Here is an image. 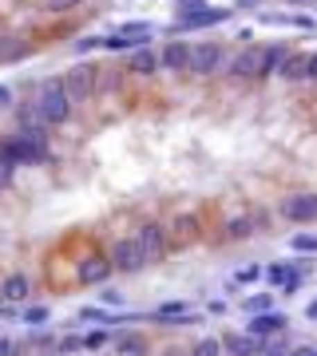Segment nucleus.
Wrapping results in <instances>:
<instances>
[{
	"mask_svg": "<svg viewBox=\"0 0 317 356\" xmlns=\"http://www.w3.org/2000/svg\"><path fill=\"white\" fill-rule=\"evenodd\" d=\"M0 159L12 163V166L48 163V143H44V135H36V131H20V135H8L0 143Z\"/></svg>",
	"mask_w": 317,
	"mask_h": 356,
	"instance_id": "f257e3e1",
	"label": "nucleus"
},
{
	"mask_svg": "<svg viewBox=\"0 0 317 356\" xmlns=\"http://www.w3.org/2000/svg\"><path fill=\"white\" fill-rule=\"evenodd\" d=\"M71 103H76V99L68 96L64 80H48L40 87V96H36V111L44 115V123H68L71 119Z\"/></svg>",
	"mask_w": 317,
	"mask_h": 356,
	"instance_id": "f03ea898",
	"label": "nucleus"
},
{
	"mask_svg": "<svg viewBox=\"0 0 317 356\" xmlns=\"http://www.w3.org/2000/svg\"><path fill=\"white\" fill-rule=\"evenodd\" d=\"M226 20H230V8H207L203 0H194V4H182L179 20H175V32H203V28L226 24Z\"/></svg>",
	"mask_w": 317,
	"mask_h": 356,
	"instance_id": "7ed1b4c3",
	"label": "nucleus"
},
{
	"mask_svg": "<svg viewBox=\"0 0 317 356\" xmlns=\"http://www.w3.org/2000/svg\"><path fill=\"white\" fill-rule=\"evenodd\" d=\"M135 242L143 246V253H147L151 261H159V258L171 253V230H166V222H143L139 233H135Z\"/></svg>",
	"mask_w": 317,
	"mask_h": 356,
	"instance_id": "20e7f679",
	"label": "nucleus"
},
{
	"mask_svg": "<svg viewBox=\"0 0 317 356\" xmlns=\"http://www.w3.org/2000/svg\"><path fill=\"white\" fill-rule=\"evenodd\" d=\"M96 80H99L96 64H76V68H68V75H64V87H68V96L76 99V103H83V99L96 96Z\"/></svg>",
	"mask_w": 317,
	"mask_h": 356,
	"instance_id": "39448f33",
	"label": "nucleus"
},
{
	"mask_svg": "<svg viewBox=\"0 0 317 356\" xmlns=\"http://www.w3.org/2000/svg\"><path fill=\"white\" fill-rule=\"evenodd\" d=\"M151 32H155V28L147 24V20H135V24H123L115 36H108L103 48H111V52H127V48H131V52H135V48H147Z\"/></svg>",
	"mask_w": 317,
	"mask_h": 356,
	"instance_id": "423d86ee",
	"label": "nucleus"
},
{
	"mask_svg": "<svg viewBox=\"0 0 317 356\" xmlns=\"http://www.w3.org/2000/svg\"><path fill=\"white\" fill-rule=\"evenodd\" d=\"M111 274H115L111 253H83V261L76 265V281L80 285H103Z\"/></svg>",
	"mask_w": 317,
	"mask_h": 356,
	"instance_id": "0eeeda50",
	"label": "nucleus"
},
{
	"mask_svg": "<svg viewBox=\"0 0 317 356\" xmlns=\"http://www.w3.org/2000/svg\"><path fill=\"white\" fill-rule=\"evenodd\" d=\"M222 64H226V52H222L219 40H203L191 48V71L194 75H214V71H222Z\"/></svg>",
	"mask_w": 317,
	"mask_h": 356,
	"instance_id": "6e6552de",
	"label": "nucleus"
},
{
	"mask_svg": "<svg viewBox=\"0 0 317 356\" xmlns=\"http://www.w3.org/2000/svg\"><path fill=\"white\" fill-rule=\"evenodd\" d=\"M111 261H115V269H119V274H139L143 265H151V258L143 253V246H139L135 238L115 242V246H111Z\"/></svg>",
	"mask_w": 317,
	"mask_h": 356,
	"instance_id": "1a4fd4ad",
	"label": "nucleus"
},
{
	"mask_svg": "<svg viewBox=\"0 0 317 356\" xmlns=\"http://www.w3.org/2000/svg\"><path fill=\"white\" fill-rule=\"evenodd\" d=\"M277 210H282V218H286V222H317V194L314 190L290 194Z\"/></svg>",
	"mask_w": 317,
	"mask_h": 356,
	"instance_id": "9d476101",
	"label": "nucleus"
},
{
	"mask_svg": "<svg viewBox=\"0 0 317 356\" xmlns=\"http://www.w3.org/2000/svg\"><path fill=\"white\" fill-rule=\"evenodd\" d=\"M266 285L274 289V293H298L302 289V269L290 265V261H274L266 269Z\"/></svg>",
	"mask_w": 317,
	"mask_h": 356,
	"instance_id": "9b49d317",
	"label": "nucleus"
},
{
	"mask_svg": "<svg viewBox=\"0 0 317 356\" xmlns=\"http://www.w3.org/2000/svg\"><path fill=\"white\" fill-rule=\"evenodd\" d=\"M226 71L234 80H262V48H242L234 60H226Z\"/></svg>",
	"mask_w": 317,
	"mask_h": 356,
	"instance_id": "f8f14e48",
	"label": "nucleus"
},
{
	"mask_svg": "<svg viewBox=\"0 0 317 356\" xmlns=\"http://www.w3.org/2000/svg\"><path fill=\"white\" fill-rule=\"evenodd\" d=\"M286 313H277V309H266V313H250L246 321V332H254V337H277V332H286Z\"/></svg>",
	"mask_w": 317,
	"mask_h": 356,
	"instance_id": "ddd939ff",
	"label": "nucleus"
},
{
	"mask_svg": "<svg viewBox=\"0 0 317 356\" xmlns=\"http://www.w3.org/2000/svg\"><path fill=\"white\" fill-rule=\"evenodd\" d=\"M191 48L187 40H166L159 60H163V71H191Z\"/></svg>",
	"mask_w": 317,
	"mask_h": 356,
	"instance_id": "4468645a",
	"label": "nucleus"
},
{
	"mask_svg": "<svg viewBox=\"0 0 317 356\" xmlns=\"http://www.w3.org/2000/svg\"><path fill=\"white\" fill-rule=\"evenodd\" d=\"M166 230H171V246H187L203 233V222H198V214H179L166 222Z\"/></svg>",
	"mask_w": 317,
	"mask_h": 356,
	"instance_id": "2eb2a0df",
	"label": "nucleus"
},
{
	"mask_svg": "<svg viewBox=\"0 0 317 356\" xmlns=\"http://www.w3.org/2000/svg\"><path fill=\"white\" fill-rule=\"evenodd\" d=\"M151 321H163V325H191V321H198V317H194V309L187 301H163L151 313Z\"/></svg>",
	"mask_w": 317,
	"mask_h": 356,
	"instance_id": "dca6fc26",
	"label": "nucleus"
},
{
	"mask_svg": "<svg viewBox=\"0 0 317 356\" xmlns=\"http://www.w3.org/2000/svg\"><path fill=\"white\" fill-rule=\"evenodd\" d=\"M32 297V281H28L24 274H12V277H4L0 281V301H8V305H20Z\"/></svg>",
	"mask_w": 317,
	"mask_h": 356,
	"instance_id": "f3484780",
	"label": "nucleus"
},
{
	"mask_svg": "<svg viewBox=\"0 0 317 356\" xmlns=\"http://www.w3.org/2000/svg\"><path fill=\"white\" fill-rule=\"evenodd\" d=\"M258 226H262V218H254V214H234V218L222 226V233H226V242H246V238H254Z\"/></svg>",
	"mask_w": 317,
	"mask_h": 356,
	"instance_id": "a211bd4d",
	"label": "nucleus"
},
{
	"mask_svg": "<svg viewBox=\"0 0 317 356\" xmlns=\"http://www.w3.org/2000/svg\"><path fill=\"white\" fill-rule=\"evenodd\" d=\"M226 353L230 356H262V337H254V332H234V337H226Z\"/></svg>",
	"mask_w": 317,
	"mask_h": 356,
	"instance_id": "6ab92c4d",
	"label": "nucleus"
},
{
	"mask_svg": "<svg viewBox=\"0 0 317 356\" xmlns=\"http://www.w3.org/2000/svg\"><path fill=\"white\" fill-rule=\"evenodd\" d=\"M159 68H163V60H159L151 48H135L131 60H127V71H135V75H155Z\"/></svg>",
	"mask_w": 317,
	"mask_h": 356,
	"instance_id": "aec40b11",
	"label": "nucleus"
},
{
	"mask_svg": "<svg viewBox=\"0 0 317 356\" xmlns=\"http://www.w3.org/2000/svg\"><path fill=\"white\" fill-rule=\"evenodd\" d=\"M286 55H290L286 44H270V48H262V75H277L282 64H286Z\"/></svg>",
	"mask_w": 317,
	"mask_h": 356,
	"instance_id": "412c9836",
	"label": "nucleus"
},
{
	"mask_svg": "<svg viewBox=\"0 0 317 356\" xmlns=\"http://www.w3.org/2000/svg\"><path fill=\"white\" fill-rule=\"evenodd\" d=\"M305 68H309V55H305V52H290L277 75H282V80H309V75H305Z\"/></svg>",
	"mask_w": 317,
	"mask_h": 356,
	"instance_id": "4be33fe9",
	"label": "nucleus"
},
{
	"mask_svg": "<svg viewBox=\"0 0 317 356\" xmlns=\"http://www.w3.org/2000/svg\"><path fill=\"white\" fill-rule=\"evenodd\" d=\"M246 313H266V309H274V293H250L246 301H242Z\"/></svg>",
	"mask_w": 317,
	"mask_h": 356,
	"instance_id": "5701e85b",
	"label": "nucleus"
},
{
	"mask_svg": "<svg viewBox=\"0 0 317 356\" xmlns=\"http://www.w3.org/2000/svg\"><path fill=\"white\" fill-rule=\"evenodd\" d=\"M290 249L293 253H317V233H293L290 238Z\"/></svg>",
	"mask_w": 317,
	"mask_h": 356,
	"instance_id": "b1692460",
	"label": "nucleus"
},
{
	"mask_svg": "<svg viewBox=\"0 0 317 356\" xmlns=\"http://www.w3.org/2000/svg\"><path fill=\"white\" fill-rule=\"evenodd\" d=\"M48 305H32V309H24V317H20V321H24L28 329H40V325H48Z\"/></svg>",
	"mask_w": 317,
	"mask_h": 356,
	"instance_id": "393cba45",
	"label": "nucleus"
},
{
	"mask_svg": "<svg viewBox=\"0 0 317 356\" xmlns=\"http://www.w3.org/2000/svg\"><path fill=\"white\" fill-rule=\"evenodd\" d=\"M222 353H226V344L214 341V337H203V341L191 348V356H222Z\"/></svg>",
	"mask_w": 317,
	"mask_h": 356,
	"instance_id": "a878e982",
	"label": "nucleus"
},
{
	"mask_svg": "<svg viewBox=\"0 0 317 356\" xmlns=\"http://www.w3.org/2000/svg\"><path fill=\"white\" fill-rule=\"evenodd\" d=\"M24 52H28L24 40H12V36H4V40H0V60H20Z\"/></svg>",
	"mask_w": 317,
	"mask_h": 356,
	"instance_id": "bb28decb",
	"label": "nucleus"
},
{
	"mask_svg": "<svg viewBox=\"0 0 317 356\" xmlns=\"http://www.w3.org/2000/svg\"><path fill=\"white\" fill-rule=\"evenodd\" d=\"M258 277H266L262 265H242V269L234 274V285H250V281H258Z\"/></svg>",
	"mask_w": 317,
	"mask_h": 356,
	"instance_id": "cd10ccee",
	"label": "nucleus"
},
{
	"mask_svg": "<svg viewBox=\"0 0 317 356\" xmlns=\"http://www.w3.org/2000/svg\"><path fill=\"white\" fill-rule=\"evenodd\" d=\"M119 353L139 356V353H143V337H135V332H131V337H119Z\"/></svg>",
	"mask_w": 317,
	"mask_h": 356,
	"instance_id": "c85d7f7f",
	"label": "nucleus"
},
{
	"mask_svg": "<svg viewBox=\"0 0 317 356\" xmlns=\"http://www.w3.org/2000/svg\"><path fill=\"white\" fill-rule=\"evenodd\" d=\"M83 0H44V8H48V12H71V8H80Z\"/></svg>",
	"mask_w": 317,
	"mask_h": 356,
	"instance_id": "c756f323",
	"label": "nucleus"
},
{
	"mask_svg": "<svg viewBox=\"0 0 317 356\" xmlns=\"http://www.w3.org/2000/svg\"><path fill=\"white\" fill-rule=\"evenodd\" d=\"M103 344H108V332H103V329H96V332H87V337H83V348H92V353L103 348Z\"/></svg>",
	"mask_w": 317,
	"mask_h": 356,
	"instance_id": "7c9ffc66",
	"label": "nucleus"
},
{
	"mask_svg": "<svg viewBox=\"0 0 317 356\" xmlns=\"http://www.w3.org/2000/svg\"><path fill=\"white\" fill-rule=\"evenodd\" d=\"M99 44H103L99 36H83V40L76 44V48H80V52H92V48H99Z\"/></svg>",
	"mask_w": 317,
	"mask_h": 356,
	"instance_id": "2f4dec72",
	"label": "nucleus"
},
{
	"mask_svg": "<svg viewBox=\"0 0 317 356\" xmlns=\"http://www.w3.org/2000/svg\"><path fill=\"white\" fill-rule=\"evenodd\" d=\"M207 313L210 317H222V313H226V301H222V297H214V301L207 305Z\"/></svg>",
	"mask_w": 317,
	"mask_h": 356,
	"instance_id": "473e14b6",
	"label": "nucleus"
},
{
	"mask_svg": "<svg viewBox=\"0 0 317 356\" xmlns=\"http://www.w3.org/2000/svg\"><path fill=\"white\" fill-rule=\"evenodd\" d=\"M0 107H12V87L0 83Z\"/></svg>",
	"mask_w": 317,
	"mask_h": 356,
	"instance_id": "72a5a7b5",
	"label": "nucleus"
},
{
	"mask_svg": "<svg viewBox=\"0 0 317 356\" xmlns=\"http://www.w3.org/2000/svg\"><path fill=\"white\" fill-rule=\"evenodd\" d=\"M290 356H317V348H314V344H298Z\"/></svg>",
	"mask_w": 317,
	"mask_h": 356,
	"instance_id": "f704fd0d",
	"label": "nucleus"
},
{
	"mask_svg": "<svg viewBox=\"0 0 317 356\" xmlns=\"http://www.w3.org/2000/svg\"><path fill=\"white\" fill-rule=\"evenodd\" d=\"M12 353H16V344L8 337H0V356H12Z\"/></svg>",
	"mask_w": 317,
	"mask_h": 356,
	"instance_id": "c9c22d12",
	"label": "nucleus"
},
{
	"mask_svg": "<svg viewBox=\"0 0 317 356\" xmlns=\"http://www.w3.org/2000/svg\"><path fill=\"white\" fill-rule=\"evenodd\" d=\"M305 75H309V80H317V52H309V68H305Z\"/></svg>",
	"mask_w": 317,
	"mask_h": 356,
	"instance_id": "e433bc0d",
	"label": "nucleus"
},
{
	"mask_svg": "<svg viewBox=\"0 0 317 356\" xmlns=\"http://www.w3.org/2000/svg\"><path fill=\"white\" fill-rule=\"evenodd\" d=\"M262 356H290V353H282L277 344H266V348H262Z\"/></svg>",
	"mask_w": 317,
	"mask_h": 356,
	"instance_id": "4c0bfd02",
	"label": "nucleus"
},
{
	"mask_svg": "<svg viewBox=\"0 0 317 356\" xmlns=\"http://www.w3.org/2000/svg\"><path fill=\"white\" fill-rule=\"evenodd\" d=\"M305 317H309V321H317V297L309 305H305Z\"/></svg>",
	"mask_w": 317,
	"mask_h": 356,
	"instance_id": "58836bf2",
	"label": "nucleus"
},
{
	"mask_svg": "<svg viewBox=\"0 0 317 356\" xmlns=\"http://www.w3.org/2000/svg\"><path fill=\"white\" fill-rule=\"evenodd\" d=\"M254 4H262V0H238V8H254Z\"/></svg>",
	"mask_w": 317,
	"mask_h": 356,
	"instance_id": "ea45409f",
	"label": "nucleus"
},
{
	"mask_svg": "<svg viewBox=\"0 0 317 356\" xmlns=\"http://www.w3.org/2000/svg\"><path fill=\"white\" fill-rule=\"evenodd\" d=\"M286 4H317V0H286Z\"/></svg>",
	"mask_w": 317,
	"mask_h": 356,
	"instance_id": "a19ab883",
	"label": "nucleus"
},
{
	"mask_svg": "<svg viewBox=\"0 0 317 356\" xmlns=\"http://www.w3.org/2000/svg\"><path fill=\"white\" fill-rule=\"evenodd\" d=\"M179 4H194V0H179Z\"/></svg>",
	"mask_w": 317,
	"mask_h": 356,
	"instance_id": "79ce46f5",
	"label": "nucleus"
}]
</instances>
